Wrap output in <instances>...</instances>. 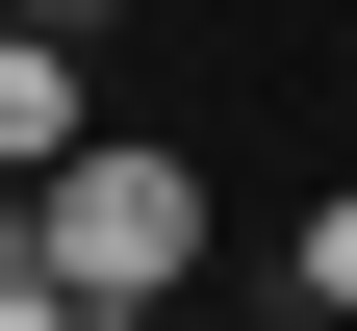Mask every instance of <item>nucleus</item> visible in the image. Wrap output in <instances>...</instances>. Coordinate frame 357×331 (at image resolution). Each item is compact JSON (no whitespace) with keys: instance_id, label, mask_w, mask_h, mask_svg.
Masks as SVG:
<instances>
[{"instance_id":"nucleus-1","label":"nucleus","mask_w":357,"mask_h":331,"mask_svg":"<svg viewBox=\"0 0 357 331\" xmlns=\"http://www.w3.org/2000/svg\"><path fill=\"white\" fill-rule=\"evenodd\" d=\"M26 255H52V280H77V306H102V331H153V306H178V280H204V178H178V153H153V128H102V153H77V178H52V204H26Z\"/></svg>"},{"instance_id":"nucleus-2","label":"nucleus","mask_w":357,"mask_h":331,"mask_svg":"<svg viewBox=\"0 0 357 331\" xmlns=\"http://www.w3.org/2000/svg\"><path fill=\"white\" fill-rule=\"evenodd\" d=\"M77 153H102V102H77V52H52V26H0V178L52 204Z\"/></svg>"},{"instance_id":"nucleus-3","label":"nucleus","mask_w":357,"mask_h":331,"mask_svg":"<svg viewBox=\"0 0 357 331\" xmlns=\"http://www.w3.org/2000/svg\"><path fill=\"white\" fill-rule=\"evenodd\" d=\"M306 306L357 331V178H332V204H306Z\"/></svg>"},{"instance_id":"nucleus-4","label":"nucleus","mask_w":357,"mask_h":331,"mask_svg":"<svg viewBox=\"0 0 357 331\" xmlns=\"http://www.w3.org/2000/svg\"><path fill=\"white\" fill-rule=\"evenodd\" d=\"M0 331H102V306H77V280H52V255H0Z\"/></svg>"},{"instance_id":"nucleus-5","label":"nucleus","mask_w":357,"mask_h":331,"mask_svg":"<svg viewBox=\"0 0 357 331\" xmlns=\"http://www.w3.org/2000/svg\"><path fill=\"white\" fill-rule=\"evenodd\" d=\"M0 26H52V52H77V26H102V0H0Z\"/></svg>"}]
</instances>
